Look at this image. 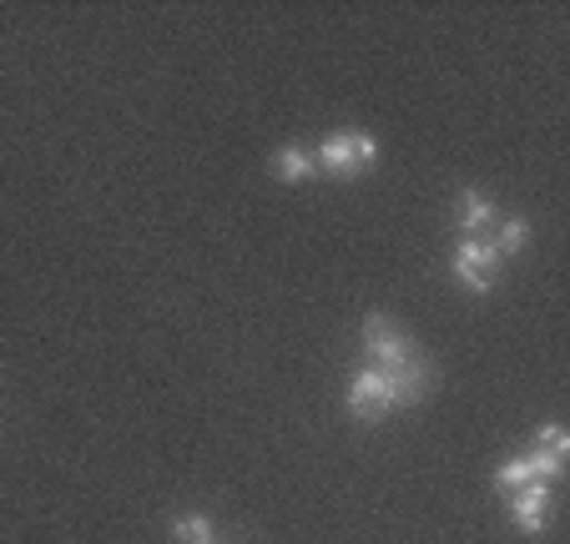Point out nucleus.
<instances>
[{"label": "nucleus", "mask_w": 570, "mask_h": 544, "mask_svg": "<svg viewBox=\"0 0 570 544\" xmlns=\"http://www.w3.org/2000/svg\"><path fill=\"white\" fill-rule=\"evenodd\" d=\"M430 388H434V368L424 358H414L410 368H394V374L364 368V374H354V384H348V414L374 424V418H384L389 408L420 404Z\"/></svg>", "instance_id": "1"}, {"label": "nucleus", "mask_w": 570, "mask_h": 544, "mask_svg": "<svg viewBox=\"0 0 570 544\" xmlns=\"http://www.w3.org/2000/svg\"><path fill=\"white\" fill-rule=\"evenodd\" d=\"M364 353L374 358V368H384V374L410 368V363L420 358V348H414V343L394 328V318H384V313H368L364 318Z\"/></svg>", "instance_id": "2"}, {"label": "nucleus", "mask_w": 570, "mask_h": 544, "mask_svg": "<svg viewBox=\"0 0 570 544\" xmlns=\"http://www.w3.org/2000/svg\"><path fill=\"white\" fill-rule=\"evenodd\" d=\"M374 157H379V141L368 131H334L313 161L323 171H334V177H358L364 167H374Z\"/></svg>", "instance_id": "3"}, {"label": "nucleus", "mask_w": 570, "mask_h": 544, "mask_svg": "<svg viewBox=\"0 0 570 544\" xmlns=\"http://www.w3.org/2000/svg\"><path fill=\"white\" fill-rule=\"evenodd\" d=\"M454 273H460V283L470 293H490L500 283V257L490 243H480V237H464L460 253H454Z\"/></svg>", "instance_id": "4"}, {"label": "nucleus", "mask_w": 570, "mask_h": 544, "mask_svg": "<svg viewBox=\"0 0 570 544\" xmlns=\"http://www.w3.org/2000/svg\"><path fill=\"white\" fill-rule=\"evenodd\" d=\"M560 474H566V459H556V454L535 448V454H515V459L500 464L495 484L500 489H520V484H556Z\"/></svg>", "instance_id": "5"}, {"label": "nucleus", "mask_w": 570, "mask_h": 544, "mask_svg": "<svg viewBox=\"0 0 570 544\" xmlns=\"http://www.w3.org/2000/svg\"><path fill=\"white\" fill-rule=\"evenodd\" d=\"M546 510H550V484H520V489L510 494V514H515V524L525 534L546 530Z\"/></svg>", "instance_id": "6"}, {"label": "nucleus", "mask_w": 570, "mask_h": 544, "mask_svg": "<svg viewBox=\"0 0 570 544\" xmlns=\"http://www.w3.org/2000/svg\"><path fill=\"white\" fill-rule=\"evenodd\" d=\"M273 171H278L283 181H308L313 171H318V161H313V151H303V147H283L278 157H273Z\"/></svg>", "instance_id": "7"}, {"label": "nucleus", "mask_w": 570, "mask_h": 544, "mask_svg": "<svg viewBox=\"0 0 570 544\" xmlns=\"http://www.w3.org/2000/svg\"><path fill=\"white\" fill-rule=\"evenodd\" d=\"M490 222H495V207L484 202L474 187H464L460 192V227L464 233H480V227H490Z\"/></svg>", "instance_id": "8"}, {"label": "nucleus", "mask_w": 570, "mask_h": 544, "mask_svg": "<svg viewBox=\"0 0 570 544\" xmlns=\"http://www.w3.org/2000/svg\"><path fill=\"white\" fill-rule=\"evenodd\" d=\"M173 544H213V520H207V514H187V520H177Z\"/></svg>", "instance_id": "9"}, {"label": "nucleus", "mask_w": 570, "mask_h": 544, "mask_svg": "<svg viewBox=\"0 0 570 544\" xmlns=\"http://www.w3.org/2000/svg\"><path fill=\"white\" fill-rule=\"evenodd\" d=\"M525 233H530L525 217H505V222H500V237H495V257L520 253V247H525Z\"/></svg>", "instance_id": "10"}, {"label": "nucleus", "mask_w": 570, "mask_h": 544, "mask_svg": "<svg viewBox=\"0 0 570 544\" xmlns=\"http://www.w3.org/2000/svg\"><path fill=\"white\" fill-rule=\"evenodd\" d=\"M540 448H546V454H556V459H566V454H570L566 428H560V424H546V428H540Z\"/></svg>", "instance_id": "11"}]
</instances>
